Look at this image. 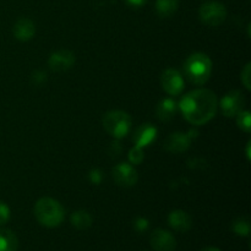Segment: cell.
Here are the masks:
<instances>
[{"label":"cell","mask_w":251,"mask_h":251,"mask_svg":"<svg viewBox=\"0 0 251 251\" xmlns=\"http://www.w3.org/2000/svg\"><path fill=\"white\" fill-rule=\"evenodd\" d=\"M179 6V0H157L156 11L161 17H171L176 14Z\"/></svg>","instance_id":"obj_17"},{"label":"cell","mask_w":251,"mask_h":251,"mask_svg":"<svg viewBox=\"0 0 251 251\" xmlns=\"http://www.w3.org/2000/svg\"><path fill=\"white\" fill-rule=\"evenodd\" d=\"M10 220V208L5 202L0 201V226L5 225Z\"/></svg>","instance_id":"obj_22"},{"label":"cell","mask_w":251,"mask_h":251,"mask_svg":"<svg viewBox=\"0 0 251 251\" xmlns=\"http://www.w3.org/2000/svg\"><path fill=\"white\" fill-rule=\"evenodd\" d=\"M242 82L244 83L247 90H250V63H248L242 70Z\"/></svg>","instance_id":"obj_25"},{"label":"cell","mask_w":251,"mask_h":251,"mask_svg":"<svg viewBox=\"0 0 251 251\" xmlns=\"http://www.w3.org/2000/svg\"><path fill=\"white\" fill-rule=\"evenodd\" d=\"M212 73V61L203 53L191 54L184 64V74L194 85H203Z\"/></svg>","instance_id":"obj_2"},{"label":"cell","mask_w":251,"mask_h":251,"mask_svg":"<svg viewBox=\"0 0 251 251\" xmlns=\"http://www.w3.org/2000/svg\"><path fill=\"white\" fill-rule=\"evenodd\" d=\"M190 144L191 137L188 134H184V132H174V134H171L164 140L163 147L166 151L171 152V153L179 154L185 152L190 147Z\"/></svg>","instance_id":"obj_11"},{"label":"cell","mask_w":251,"mask_h":251,"mask_svg":"<svg viewBox=\"0 0 251 251\" xmlns=\"http://www.w3.org/2000/svg\"><path fill=\"white\" fill-rule=\"evenodd\" d=\"M134 227L137 232H140V233L145 232V230H147V228H149V221L144 217L136 218L134 222Z\"/></svg>","instance_id":"obj_24"},{"label":"cell","mask_w":251,"mask_h":251,"mask_svg":"<svg viewBox=\"0 0 251 251\" xmlns=\"http://www.w3.org/2000/svg\"><path fill=\"white\" fill-rule=\"evenodd\" d=\"M200 20L210 27L220 26L227 17V10L225 5L217 1L205 2L199 10Z\"/></svg>","instance_id":"obj_5"},{"label":"cell","mask_w":251,"mask_h":251,"mask_svg":"<svg viewBox=\"0 0 251 251\" xmlns=\"http://www.w3.org/2000/svg\"><path fill=\"white\" fill-rule=\"evenodd\" d=\"M103 127L114 139H123L131 129V118L123 110H110L103 117Z\"/></svg>","instance_id":"obj_4"},{"label":"cell","mask_w":251,"mask_h":251,"mask_svg":"<svg viewBox=\"0 0 251 251\" xmlns=\"http://www.w3.org/2000/svg\"><path fill=\"white\" fill-rule=\"evenodd\" d=\"M218 107L217 96L207 88L191 91L179 103L183 117L193 125H203L216 115Z\"/></svg>","instance_id":"obj_1"},{"label":"cell","mask_w":251,"mask_h":251,"mask_svg":"<svg viewBox=\"0 0 251 251\" xmlns=\"http://www.w3.org/2000/svg\"><path fill=\"white\" fill-rule=\"evenodd\" d=\"M19 240L9 229H0V251H17Z\"/></svg>","instance_id":"obj_16"},{"label":"cell","mask_w":251,"mask_h":251,"mask_svg":"<svg viewBox=\"0 0 251 251\" xmlns=\"http://www.w3.org/2000/svg\"><path fill=\"white\" fill-rule=\"evenodd\" d=\"M245 104V98L240 91L233 90L226 93L220 102L221 110L225 117H235L239 112H242Z\"/></svg>","instance_id":"obj_6"},{"label":"cell","mask_w":251,"mask_h":251,"mask_svg":"<svg viewBox=\"0 0 251 251\" xmlns=\"http://www.w3.org/2000/svg\"><path fill=\"white\" fill-rule=\"evenodd\" d=\"M157 137V129L150 123H146V124H142L135 130L134 132V140L135 146L140 147V149H144V147L150 146L152 142L156 140Z\"/></svg>","instance_id":"obj_12"},{"label":"cell","mask_w":251,"mask_h":251,"mask_svg":"<svg viewBox=\"0 0 251 251\" xmlns=\"http://www.w3.org/2000/svg\"><path fill=\"white\" fill-rule=\"evenodd\" d=\"M75 63V55L73 51L66 50V49H60L56 50L49 56V68L56 73H61V71H66L71 68Z\"/></svg>","instance_id":"obj_9"},{"label":"cell","mask_w":251,"mask_h":251,"mask_svg":"<svg viewBox=\"0 0 251 251\" xmlns=\"http://www.w3.org/2000/svg\"><path fill=\"white\" fill-rule=\"evenodd\" d=\"M113 179L117 185L131 188L137 183V172L131 164L120 163L113 168Z\"/></svg>","instance_id":"obj_8"},{"label":"cell","mask_w":251,"mask_h":251,"mask_svg":"<svg viewBox=\"0 0 251 251\" xmlns=\"http://www.w3.org/2000/svg\"><path fill=\"white\" fill-rule=\"evenodd\" d=\"M161 83L163 90L171 96H178L184 90V78L176 69H167L161 76Z\"/></svg>","instance_id":"obj_7"},{"label":"cell","mask_w":251,"mask_h":251,"mask_svg":"<svg viewBox=\"0 0 251 251\" xmlns=\"http://www.w3.org/2000/svg\"><path fill=\"white\" fill-rule=\"evenodd\" d=\"M176 108H178V105H176V100H173L172 98H164L157 105V118L161 122H168L174 117Z\"/></svg>","instance_id":"obj_15"},{"label":"cell","mask_w":251,"mask_h":251,"mask_svg":"<svg viewBox=\"0 0 251 251\" xmlns=\"http://www.w3.org/2000/svg\"><path fill=\"white\" fill-rule=\"evenodd\" d=\"M12 32H14L15 38L19 39V41L26 42L29 41L34 36V33H36V27H34V24L31 20L26 19V17H22V19L17 20L16 24L14 25Z\"/></svg>","instance_id":"obj_14"},{"label":"cell","mask_w":251,"mask_h":251,"mask_svg":"<svg viewBox=\"0 0 251 251\" xmlns=\"http://www.w3.org/2000/svg\"><path fill=\"white\" fill-rule=\"evenodd\" d=\"M152 248L157 251H173L176 248V240L172 233L164 229H156L150 238Z\"/></svg>","instance_id":"obj_10"},{"label":"cell","mask_w":251,"mask_h":251,"mask_svg":"<svg viewBox=\"0 0 251 251\" xmlns=\"http://www.w3.org/2000/svg\"><path fill=\"white\" fill-rule=\"evenodd\" d=\"M232 229L235 234L248 237L250 234V221L247 217H239L233 222Z\"/></svg>","instance_id":"obj_19"},{"label":"cell","mask_w":251,"mask_h":251,"mask_svg":"<svg viewBox=\"0 0 251 251\" xmlns=\"http://www.w3.org/2000/svg\"><path fill=\"white\" fill-rule=\"evenodd\" d=\"M201 251H221V250H220V249H217V248L208 247V248H205V249H202Z\"/></svg>","instance_id":"obj_27"},{"label":"cell","mask_w":251,"mask_h":251,"mask_svg":"<svg viewBox=\"0 0 251 251\" xmlns=\"http://www.w3.org/2000/svg\"><path fill=\"white\" fill-rule=\"evenodd\" d=\"M34 216L42 226L58 227L65 217V211L59 201L51 198H42L34 205Z\"/></svg>","instance_id":"obj_3"},{"label":"cell","mask_w":251,"mask_h":251,"mask_svg":"<svg viewBox=\"0 0 251 251\" xmlns=\"http://www.w3.org/2000/svg\"><path fill=\"white\" fill-rule=\"evenodd\" d=\"M144 159V152H142V149L135 146L134 149L130 150L129 152V161L131 162L132 164H140Z\"/></svg>","instance_id":"obj_21"},{"label":"cell","mask_w":251,"mask_h":251,"mask_svg":"<svg viewBox=\"0 0 251 251\" xmlns=\"http://www.w3.org/2000/svg\"><path fill=\"white\" fill-rule=\"evenodd\" d=\"M88 179H90V181L92 184H96V185H98V184H100V181L103 180V173L100 169L98 168H95L92 169V171L88 173Z\"/></svg>","instance_id":"obj_23"},{"label":"cell","mask_w":251,"mask_h":251,"mask_svg":"<svg viewBox=\"0 0 251 251\" xmlns=\"http://www.w3.org/2000/svg\"><path fill=\"white\" fill-rule=\"evenodd\" d=\"M237 124L238 126L245 132L251 131V118L250 113L248 110H242L237 114Z\"/></svg>","instance_id":"obj_20"},{"label":"cell","mask_w":251,"mask_h":251,"mask_svg":"<svg viewBox=\"0 0 251 251\" xmlns=\"http://www.w3.org/2000/svg\"><path fill=\"white\" fill-rule=\"evenodd\" d=\"M168 223L174 230L179 233H185L190 230L191 226H193V221L191 217L181 210L172 211L168 216Z\"/></svg>","instance_id":"obj_13"},{"label":"cell","mask_w":251,"mask_h":251,"mask_svg":"<svg viewBox=\"0 0 251 251\" xmlns=\"http://www.w3.org/2000/svg\"><path fill=\"white\" fill-rule=\"evenodd\" d=\"M71 223H73L76 229L85 230L92 225V217H91L90 213L83 210L76 211L71 215Z\"/></svg>","instance_id":"obj_18"},{"label":"cell","mask_w":251,"mask_h":251,"mask_svg":"<svg viewBox=\"0 0 251 251\" xmlns=\"http://www.w3.org/2000/svg\"><path fill=\"white\" fill-rule=\"evenodd\" d=\"M146 2L147 0H126V4L131 7H141Z\"/></svg>","instance_id":"obj_26"}]
</instances>
